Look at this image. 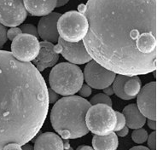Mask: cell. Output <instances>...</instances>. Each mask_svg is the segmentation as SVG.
<instances>
[{
	"instance_id": "obj_1",
	"label": "cell",
	"mask_w": 157,
	"mask_h": 150,
	"mask_svg": "<svg viewBox=\"0 0 157 150\" xmlns=\"http://www.w3.org/2000/svg\"><path fill=\"white\" fill-rule=\"evenodd\" d=\"M157 0H88L79 4L88 31L83 43L91 59L128 77L155 71Z\"/></svg>"
},
{
	"instance_id": "obj_2",
	"label": "cell",
	"mask_w": 157,
	"mask_h": 150,
	"mask_svg": "<svg viewBox=\"0 0 157 150\" xmlns=\"http://www.w3.org/2000/svg\"><path fill=\"white\" fill-rule=\"evenodd\" d=\"M49 104L47 85L35 66L0 51V150L30 142L44 126Z\"/></svg>"
},
{
	"instance_id": "obj_3",
	"label": "cell",
	"mask_w": 157,
	"mask_h": 150,
	"mask_svg": "<svg viewBox=\"0 0 157 150\" xmlns=\"http://www.w3.org/2000/svg\"><path fill=\"white\" fill-rule=\"evenodd\" d=\"M90 107L89 101L78 96L59 99L51 109V126L64 140L82 137L89 132L86 115Z\"/></svg>"
},
{
	"instance_id": "obj_4",
	"label": "cell",
	"mask_w": 157,
	"mask_h": 150,
	"mask_svg": "<svg viewBox=\"0 0 157 150\" xmlns=\"http://www.w3.org/2000/svg\"><path fill=\"white\" fill-rule=\"evenodd\" d=\"M84 82L81 69L75 64L62 62L51 69L49 77L51 89L58 95L68 96L76 94Z\"/></svg>"
},
{
	"instance_id": "obj_5",
	"label": "cell",
	"mask_w": 157,
	"mask_h": 150,
	"mask_svg": "<svg viewBox=\"0 0 157 150\" xmlns=\"http://www.w3.org/2000/svg\"><path fill=\"white\" fill-rule=\"evenodd\" d=\"M59 37L67 42H79L86 37L88 22L80 12L71 10L60 16L57 21Z\"/></svg>"
},
{
	"instance_id": "obj_6",
	"label": "cell",
	"mask_w": 157,
	"mask_h": 150,
	"mask_svg": "<svg viewBox=\"0 0 157 150\" xmlns=\"http://www.w3.org/2000/svg\"><path fill=\"white\" fill-rule=\"evenodd\" d=\"M88 130L98 136H105L113 132L115 127V112L105 104L93 105L88 109L86 115Z\"/></svg>"
},
{
	"instance_id": "obj_7",
	"label": "cell",
	"mask_w": 157,
	"mask_h": 150,
	"mask_svg": "<svg viewBox=\"0 0 157 150\" xmlns=\"http://www.w3.org/2000/svg\"><path fill=\"white\" fill-rule=\"evenodd\" d=\"M28 16L23 0H0V23L4 27L16 28Z\"/></svg>"
},
{
	"instance_id": "obj_8",
	"label": "cell",
	"mask_w": 157,
	"mask_h": 150,
	"mask_svg": "<svg viewBox=\"0 0 157 150\" xmlns=\"http://www.w3.org/2000/svg\"><path fill=\"white\" fill-rule=\"evenodd\" d=\"M39 48L38 38L21 33L12 40L11 53L16 59L21 62H30L37 57Z\"/></svg>"
},
{
	"instance_id": "obj_9",
	"label": "cell",
	"mask_w": 157,
	"mask_h": 150,
	"mask_svg": "<svg viewBox=\"0 0 157 150\" xmlns=\"http://www.w3.org/2000/svg\"><path fill=\"white\" fill-rule=\"evenodd\" d=\"M116 74L108 70L95 61H90L84 69V79L90 88L97 90H103L110 86Z\"/></svg>"
},
{
	"instance_id": "obj_10",
	"label": "cell",
	"mask_w": 157,
	"mask_h": 150,
	"mask_svg": "<svg viewBox=\"0 0 157 150\" xmlns=\"http://www.w3.org/2000/svg\"><path fill=\"white\" fill-rule=\"evenodd\" d=\"M55 51L59 55H62L69 62V63L75 65H82L88 63L91 61V57L88 54L83 41L79 42H67L59 37Z\"/></svg>"
},
{
	"instance_id": "obj_11",
	"label": "cell",
	"mask_w": 157,
	"mask_h": 150,
	"mask_svg": "<svg viewBox=\"0 0 157 150\" xmlns=\"http://www.w3.org/2000/svg\"><path fill=\"white\" fill-rule=\"evenodd\" d=\"M137 107L145 118L156 120V82H150L137 95Z\"/></svg>"
},
{
	"instance_id": "obj_12",
	"label": "cell",
	"mask_w": 157,
	"mask_h": 150,
	"mask_svg": "<svg viewBox=\"0 0 157 150\" xmlns=\"http://www.w3.org/2000/svg\"><path fill=\"white\" fill-rule=\"evenodd\" d=\"M61 16L60 13L51 12L47 16H42L39 20L37 30L39 36L44 41L51 43H57L59 39L57 21Z\"/></svg>"
},
{
	"instance_id": "obj_13",
	"label": "cell",
	"mask_w": 157,
	"mask_h": 150,
	"mask_svg": "<svg viewBox=\"0 0 157 150\" xmlns=\"http://www.w3.org/2000/svg\"><path fill=\"white\" fill-rule=\"evenodd\" d=\"M39 52L33 60L34 66L39 72L44 71L48 67H54L59 60V54L55 51V45L46 41L39 43Z\"/></svg>"
},
{
	"instance_id": "obj_14",
	"label": "cell",
	"mask_w": 157,
	"mask_h": 150,
	"mask_svg": "<svg viewBox=\"0 0 157 150\" xmlns=\"http://www.w3.org/2000/svg\"><path fill=\"white\" fill-rule=\"evenodd\" d=\"M27 12L33 16H44L56 8V0H23Z\"/></svg>"
},
{
	"instance_id": "obj_15",
	"label": "cell",
	"mask_w": 157,
	"mask_h": 150,
	"mask_svg": "<svg viewBox=\"0 0 157 150\" xmlns=\"http://www.w3.org/2000/svg\"><path fill=\"white\" fill-rule=\"evenodd\" d=\"M34 150H63V140L53 132L39 135L34 142Z\"/></svg>"
},
{
	"instance_id": "obj_16",
	"label": "cell",
	"mask_w": 157,
	"mask_h": 150,
	"mask_svg": "<svg viewBox=\"0 0 157 150\" xmlns=\"http://www.w3.org/2000/svg\"><path fill=\"white\" fill-rule=\"evenodd\" d=\"M126 118V125L131 129H139L145 125L146 118L142 114L136 104L127 105L122 112Z\"/></svg>"
},
{
	"instance_id": "obj_17",
	"label": "cell",
	"mask_w": 157,
	"mask_h": 150,
	"mask_svg": "<svg viewBox=\"0 0 157 150\" xmlns=\"http://www.w3.org/2000/svg\"><path fill=\"white\" fill-rule=\"evenodd\" d=\"M92 146L94 150H117L119 140L114 131L105 136L95 135L92 138Z\"/></svg>"
},
{
	"instance_id": "obj_18",
	"label": "cell",
	"mask_w": 157,
	"mask_h": 150,
	"mask_svg": "<svg viewBox=\"0 0 157 150\" xmlns=\"http://www.w3.org/2000/svg\"><path fill=\"white\" fill-rule=\"evenodd\" d=\"M141 90V80L137 76H132L124 85V91L130 99H134Z\"/></svg>"
},
{
	"instance_id": "obj_19",
	"label": "cell",
	"mask_w": 157,
	"mask_h": 150,
	"mask_svg": "<svg viewBox=\"0 0 157 150\" xmlns=\"http://www.w3.org/2000/svg\"><path fill=\"white\" fill-rule=\"evenodd\" d=\"M129 78L130 77H128V76L119 74L115 76L114 82H113L112 88L114 91V94H115L119 98L122 99V100H131L129 96L126 95L124 91V85Z\"/></svg>"
},
{
	"instance_id": "obj_20",
	"label": "cell",
	"mask_w": 157,
	"mask_h": 150,
	"mask_svg": "<svg viewBox=\"0 0 157 150\" xmlns=\"http://www.w3.org/2000/svg\"><path fill=\"white\" fill-rule=\"evenodd\" d=\"M89 103L90 105H97V104H105L109 107H112V101L109 96L105 95L104 93H98L94 96H92Z\"/></svg>"
},
{
	"instance_id": "obj_21",
	"label": "cell",
	"mask_w": 157,
	"mask_h": 150,
	"mask_svg": "<svg viewBox=\"0 0 157 150\" xmlns=\"http://www.w3.org/2000/svg\"><path fill=\"white\" fill-rule=\"evenodd\" d=\"M148 136L149 135L145 129L139 128V129H136L133 130V132L132 133V138L134 142H136L137 144H142L147 141Z\"/></svg>"
},
{
	"instance_id": "obj_22",
	"label": "cell",
	"mask_w": 157,
	"mask_h": 150,
	"mask_svg": "<svg viewBox=\"0 0 157 150\" xmlns=\"http://www.w3.org/2000/svg\"><path fill=\"white\" fill-rule=\"evenodd\" d=\"M21 32L25 33V34L34 36L36 38L39 37L37 28H36L35 26L32 25V24H24V25H22L21 27Z\"/></svg>"
},
{
	"instance_id": "obj_23",
	"label": "cell",
	"mask_w": 157,
	"mask_h": 150,
	"mask_svg": "<svg viewBox=\"0 0 157 150\" xmlns=\"http://www.w3.org/2000/svg\"><path fill=\"white\" fill-rule=\"evenodd\" d=\"M115 118H116V123H115L114 131H118L126 126V118L124 115L120 112H115Z\"/></svg>"
},
{
	"instance_id": "obj_24",
	"label": "cell",
	"mask_w": 157,
	"mask_h": 150,
	"mask_svg": "<svg viewBox=\"0 0 157 150\" xmlns=\"http://www.w3.org/2000/svg\"><path fill=\"white\" fill-rule=\"evenodd\" d=\"M148 146L150 150H156V131L155 130L148 136Z\"/></svg>"
},
{
	"instance_id": "obj_25",
	"label": "cell",
	"mask_w": 157,
	"mask_h": 150,
	"mask_svg": "<svg viewBox=\"0 0 157 150\" xmlns=\"http://www.w3.org/2000/svg\"><path fill=\"white\" fill-rule=\"evenodd\" d=\"M21 30L19 28H11L7 31V39L10 40H14L16 37L21 34Z\"/></svg>"
},
{
	"instance_id": "obj_26",
	"label": "cell",
	"mask_w": 157,
	"mask_h": 150,
	"mask_svg": "<svg viewBox=\"0 0 157 150\" xmlns=\"http://www.w3.org/2000/svg\"><path fill=\"white\" fill-rule=\"evenodd\" d=\"M7 30L6 28L0 23V48L3 47L7 42Z\"/></svg>"
},
{
	"instance_id": "obj_27",
	"label": "cell",
	"mask_w": 157,
	"mask_h": 150,
	"mask_svg": "<svg viewBox=\"0 0 157 150\" xmlns=\"http://www.w3.org/2000/svg\"><path fill=\"white\" fill-rule=\"evenodd\" d=\"M78 92L79 93V96L81 97H88L91 94V88L88 84H83L82 86L80 87V89H79V91Z\"/></svg>"
},
{
	"instance_id": "obj_28",
	"label": "cell",
	"mask_w": 157,
	"mask_h": 150,
	"mask_svg": "<svg viewBox=\"0 0 157 150\" xmlns=\"http://www.w3.org/2000/svg\"><path fill=\"white\" fill-rule=\"evenodd\" d=\"M48 97H49V103H55L59 100V96L57 93L51 89H48Z\"/></svg>"
},
{
	"instance_id": "obj_29",
	"label": "cell",
	"mask_w": 157,
	"mask_h": 150,
	"mask_svg": "<svg viewBox=\"0 0 157 150\" xmlns=\"http://www.w3.org/2000/svg\"><path fill=\"white\" fill-rule=\"evenodd\" d=\"M2 150H22L21 149V146H20L18 144H15V143H11V144H8Z\"/></svg>"
},
{
	"instance_id": "obj_30",
	"label": "cell",
	"mask_w": 157,
	"mask_h": 150,
	"mask_svg": "<svg viewBox=\"0 0 157 150\" xmlns=\"http://www.w3.org/2000/svg\"><path fill=\"white\" fill-rule=\"evenodd\" d=\"M116 132H117V134H116L117 136L121 137H125L127 136L128 132H129V128L127 126H125L124 128H122L121 130H118Z\"/></svg>"
},
{
	"instance_id": "obj_31",
	"label": "cell",
	"mask_w": 157,
	"mask_h": 150,
	"mask_svg": "<svg viewBox=\"0 0 157 150\" xmlns=\"http://www.w3.org/2000/svg\"><path fill=\"white\" fill-rule=\"evenodd\" d=\"M103 93L107 96H112L114 95V91H113V88L111 86H108L106 88L103 89Z\"/></svg>"
},
{
	"instance_id": "obj_32",
	"label": "cell",
	"mask_w": 157,
	"mask_h": 150,
	"mask_svg": "<svg viewBox=\"0 0 157 150\" xmlns=\"http://www.w3.org/2000/svg\"><path fill=\"white\" fill-rule=\"evenodd\" d=\"M148 126L151 129V130H156V121L155 120H152V119H148Z\"/></svg>"
},
{
	"instance_id": "obj_33",
	"label": "cell",
	"mask_w": 157,
	"mask_h": 150,
	"mask_svg": "<svg viewBox=\"0 0 157 150\" xmlns=\"http://www.w3.org/2000/svg\"><path fill=\"white\" fill-rule=\"evenodd\" d=\"M69 2V0H56V8H60L63 5L67 4Z\"/></svg>"
},
{
	"instance_id": "obj_34",
	"label": "cell",
	"mask_w": 157,
	"mask_h": 150,
	"mask_svg": "<svg viewBox=\"0 0 157 150\" xmlns=\"http://www.w3.org/2000/svg\"><path fill=\"white\" fill-rule=\"evenodd\" d=\"M129 150H150L149 148L147 147H144V146H135L132 148H130Z\"/></svg>"
},
{
	"instance_id": "obj_35",
	"label": "cell",
	"mask_w": 157,
	"mask_h": 150,
	"mask_svg": "<svg viewBox=\"0 0 157 150\" xmlns=\"http://www.w3.org/2000/svg\"><path fill=\"white\" fill-rule=\"evenodd\" d=\"M76 150H94L93 148H91L90 146H87V145H82V146H79L77 148Z\"/></svg>"
},
{
	"instance_id": "obj_36",
	"label": "cell",
	"mask_w": 157,
	"mask_h": 150,
	"mask_svg": "<svg viewBox=\"0 0 157 150\" xmlns=\"http://www.w3.org/2000/svg\"><path fill=\"white\" fill-rule=\"evenodd\" d=\"M21 149H22V150H34V148H33V147L32 146L31 144L26 143V144L22 145V148H21Z\"/></svg>"
},
{
	"instance_id": "obj_37",
	"label": "cell",
	"mask_w": 157,
	"mask_h": 150,
	"mask_svg": "<svg viewBox=\"0 0 157 150\" xmlns=\"http://www.w3.org/2000/svg\"><path fill=\"white\" fill-rule=\"evenodd\" d=\"M63 150H74V149H73V148H72L71 147H69V148H64Z\"/></svg>"
}]
</instances>
